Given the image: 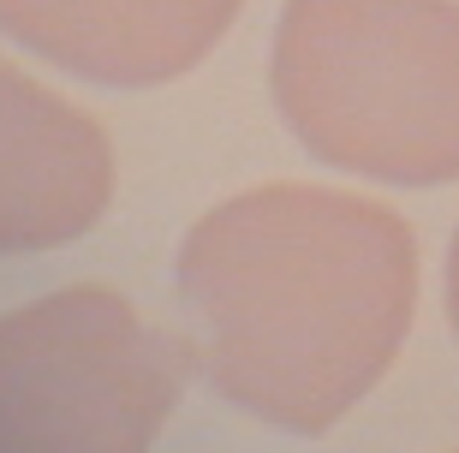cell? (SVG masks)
Listing matches in <instances>:
<instances>
[{"label": "cell", "mask_w": 459, "mask_h": 453, "mask_svg": "<svg viewBox=\"0 0 459 453\" xmlns=\"http://www.w3.org/2000/svg\"><path fill=\"white\" fill-rule=\"evenodd\" d=\"M209 388L287 436H323L394 370L418 310L406 215L334 185H251L179 245Z\"/></svg>", "instance_id": "1"}, {"label": "cell", "mask_w": 459, "mask_h": 453, "mask_svg": "<svg viewBox=\"0 0 459 453\" xmlns=\"http://www.w3.org/2000/svg\"><path fill=\"white\" fill-rule=\"evenodd\" d=\"M269 96L328 168L376 185H454L459 0H287Z\"/></svg>", "instance_id": "2"}, {"label": "cell", "mask_w": 459, "mask_h": 453, "mask_svg": "<svg viewBox=\"0 0 459 453\" xmlns=\"http://www.w3.org/2000/svg\"><path fill=\"white\" fill-rule=\"evenodd\" d=\"M197 346L114 286H60L0 317V453H143Z\"/></svg>", "instance_id": "3"}, {"label": "cell", "mask_w": 459, "mask_h": 453, "mask_svg": "<svg viewBox=\"0 0 459 453\" xmlns=\"http://www.w3.org/2000/svg\"><path fill=\"white\" fill-rule=\"evenodd\" d=\"M114 203V144L102 119L54 96L0 54V257L60 251Z\"/></svg>", "instance_id": "4"}, {"label": "cell", "mask_w": 459, "mask_h": 453, "mask_svg": "<svg viewBox=\"0 0 459 453\" xmlns=\"http://www.w3.org/2000/svg\"><path fill=\"white\" fill-rule=\"evenodd\" d=\"M245 0H0V36L108 90H155L204 66Z\"/></svg>", "instance_id": "5"}, {"label": "cell", "mask_w": 459, "mask_h": 453, "mask_svg": "<svg viewBox=\"0 0 459 453\" xmlns=\"http://www.w3.org/2000/svg\"><path fill=\"white\" fill-rule=\"evenodd\" d=\"M447 322H454V340H459V233L447 245Z\"/></svg>", "instance_id": "6"}]
</instances>
